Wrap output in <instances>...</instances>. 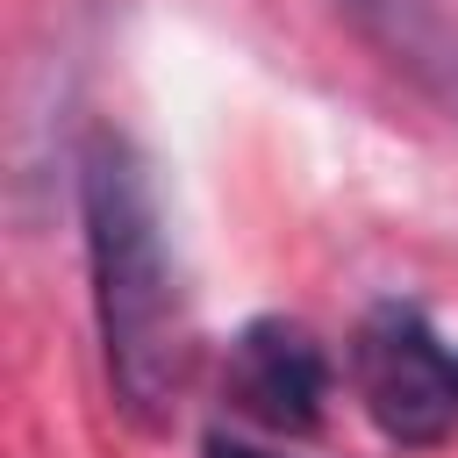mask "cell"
<instances>
[{
  "mask_svg": "<svg viewBox=\"0 0 458 458\" xmlns=\"http://www.w3.org/2000/svg\"><path fill=\"white\" fill-rule=\"evenodd\" d=\"M79 229L93 279V336L107 365V394L129 422L157 429L186 386V293L165 243V208L150 165L129 136L93 129L79 150Z\"/></svg>",
  "mask_w": 458,
  "mask_h": 458,
  "instance_id": "1",
  "label": "cell"
},
{
  "mask_svg": "<svg viewBox=\"0 0 458 458\" xmlns=\"http://www.w3.org/2000/svg\"><path fill=\"white\" fill-rule=\"evenodd\" d=\"M351 386L372 429L401 451H437L458 437V344L415 301L365 308L351 336Z\"/></svg>",
  "mask_w": 458,
  "mask_h": 458,
  "instance_id": "2",
  "label": "cell"
},
{
  "mask_svg": "<svg viewBox=\"0 0 458 458\" xmlns=\"http://www.w3.org/2000/svg\"><path fill=\"white\" fill-rule=\"evenodd\" d=\"M222 401L265 437H308L329 415V351L315 344V329L286 315H258L236 329L222 358Z\"/></svg>",
  "mask_w": 458,
  "mask_h": 458,
  "instance_id": "3",
  "label": "cell"
},
{
  "mask_svg": "<svg viewBox=\"0 0 458 458\" xmlns=\"http://www.w3.org/2000/svg\"><path fill=\"white\" fill-rule=\"evenodd\" d=\"M344 21L458 122V0H336Z\"/></svg>",
  "mask_w": 458,
  "mask_h": 458,
  "instance_id": "4",
  "label": "cell"
},
{
  "mask_svg": "<svg viewBox=\"0 0 458 458\" xmlns=\"http://www.w3.org/2000/svg\"><path fill=\"white\" fill-rule=\"evenodd\" d=\"M200 458H286V451H265V444H250V437H229V429H215V437L200 444Z\"/></svg>",
  "mask_w": 458,
  "mask_h": 458,
  "instance_id": "5",
  "label": "cell"
}]
</instances>
